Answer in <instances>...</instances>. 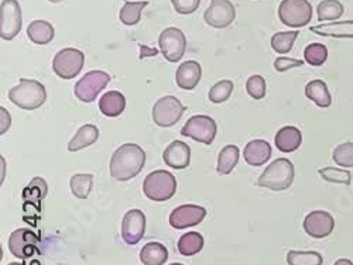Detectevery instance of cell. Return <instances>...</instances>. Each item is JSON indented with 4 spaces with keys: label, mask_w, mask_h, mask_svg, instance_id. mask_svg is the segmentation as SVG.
<instances>
[{
    "label": "cell",
    "mask_w": 353,
    "mask_h": 265,
    "mask_svg": "<svg viewBox=\"0 0 353 265\" xmlns=\"http://www.w3.org/2000/svg\"><path fill=\"white\" fill-rule=\"evenodd\" d=\"M332 160L338 167L353 168V142L339 144L332 153Z\"/></svg>",
    "instance_id": "obj_37"
},
{
    "label": "cell",
    "mask_w": 353,
    "mask_h": 265,
    "mask_svg": "<svg viewBox=\"0 0 353 265\" xmlns=\"http://www.w3.org/2000/svg\"><path fill=\"white\" fill-rule=\"evenodd\" d=\"M99 138V129L94 125H85L82 126L77 134L71 138L70 144H68V150L71 153H77L85 147H90L92 144H95Z\"/></svg>",
    "instance_id": "obj_24"
},
{
    "label": "cell",
    "mask_w": 353,
    "mask_h": 265,
    "mask_svg": "<svg viewBox=\"0 0 353 265\" xmlns=\"http://www.w3.org/2000/svg\"><path fill=\"white\" fill-rule=\"evenodd\" d=\"M272 157V147L264 140L250 141L243 150L245 161L252 167H261Z\"/></svg>",
    "instance_id": "obj_19"
},
{
    "label": "cell",
    "mask_w": 353,
    "mask_h": 265,
    "mask_svg": "<svg viewBox=\"0 0 353 265\" xmlns=\"http://www.w3.org/2000/svg\"><path fill=\"white\" fill-rule=\"evenodd\" d=\"M318 173L322 176V180L332 184H343L350 185L352 182V173L343 168H334V167H325L318 169Z\"/></svg>",
    "instance_id": "obj_36"
},
{
    "label": "cell",
    "mask_w": 353,
    "mask_h": 265,
    "mask_svg": "<svg viewBox=\"0 0 353 265\" xmlns=\"http://www.w3.org/2000/svg\"><path fill=\"white\" fill-rule=\"evenodd\" d=\"M246 89H248V94L253 99H256V100L263 99L264 96H266V92H268L266 79H264L261 75L250 76L246 82Z\"/></svg>",
    "instance_id": "obj_39"
},
{
    "label": "cell",
    "mask_w": 353,
    "mask_h": 265,
    "mask_svg": "<svg viewBox=\"0 0 353 265\" xmlns=\"http://www.w3.org/2000/svg\"><path fill=\"white\" fill-rule=\"evenodd\" d=\"M305 96L312 100L318 107H330L332 105V98L327 83L321 79H314L305 86Z\"/></svg>",
    "instance_id": "obj_22"
},
{
    "label": "cell",
    "mask_w": 353,
    "mask_h": 265,
    "mask_svg": "<svg viewBox=\"0 0 353 265\" xmlns=\"http://www.w3.org/2000/svg\"><path fill=\"white\" fill-rule=\"evenodd\" d=\"M21 8L17 0H3L0 6V36L13 40L21 30Z\"/></svg>",
    "instance_id": "obj_11"
},
{
    "label": "cell",
    "mask_w": 353,
    "mask_h": 265,
    "mask_svg": "<svg viewBox=\"0 0 353 265\" xmlns=\"http://www.w3.org/2000/svg\"><path fill=\"white\" fill-rule=\"evenodd\" d=\"M168 259L167 248L160 243H147L140 251V261L143 265H164Z\"/></svg>",
    "instance_id": "obj_26"
},
{
    "label": "cell",
    "mask_w": 353,
    "mask_h": 265,
    "mask_svg": "<svg viewBox=\"0 0 353 265\" xmlns=\"http://www.w3.org/2000/svg\"><path fill=\"white\" fill-rule=\"evenodd\" d=\"M288 265H322V255L316 251H288Z\"/></svg>",
    "instance_id": "obj_33"
},
{
    "label": "cell",
    "mask_w": 353,
    "mask_h": 265,
    "mask_svg": "<svg viewBox=\"0 0 353 265\" xmlns=\"http://www.w3.org/2000/svg\"><path fill=\"white\" fill-rule=\"evenodd\" d=\"M125 109H126V99L121 92L117 91H110L99 99V110L108 117H117L123 113Z\"/></svg>",
    "instance_id": "obj_25"
},
{
    "label": "cell",
    "mask_w": 353,
    "mask_h": 265,
    "mask_svg": "<svg viewBox=\"0 0 353 265\" xmlns=\"http://www.w3.org/2000/svg\"><path fill=\"white\" fill-rule=\"evenodd\" d=\"M149 5V2H128L123 5L119 13V19L126 25H134L140 21L143 9Z\"/></svg>",
    "instance_id": "obj_32"
},
{
    "label": "cell",
    "mask_w": 353,
    "mask_h": 265,
    "mask_svg": "<svg viewBox=\"0 0 353 265\" xmlns=\"http://www.w3.org/2000/svg\"><path fill=\"white\" fill-rule=\"evenodd\" d=\"M170 265H184V264H180V262H174V264H170Z\"/></svg>",
    "instance_id": "obj_45"
},
{
    "label": "cell",
    "mask_w": 353,
    "mask_h": 265,
    "mask_svg": "<svg viewBox=\"0 0 353 265\" xmlns=\"http://www.w3.org/2000/svg\"><path fill=\"white\" fill-rule=\"evenodd\" d=\"M343 5L339 0H322L316 8L318 20L319 21H328V20H338L343 16Z\"/></svg>",
    "instance_id": "obj_30"
},
{
    "label": "cell",
    "mask_w": 353,
    "mask_h": 265,
    "mask_svg": "<svg viewBox=\"0 0 353 265\" xmlns=\"http://www.w3.org/2000/svg\"><path fill=\"white\" fill-rule=\"evenodd\" d=\"M163 160L167 167L172 169H184L191 161L190 145L183 141H172L164 150Z\"/></svg>",
    "instance_id": "obj_17"
},
{
    "label": "cell",
    "mask_w": 353,
    "mask_h": 265,
    "mask_svg": "<svg viewBox=\"0 0 353 265\" xmlns=\"http://www.w3.org/2000/svg\"><path fill=\"white\" fill-rule=\"evenodd\" d=\"M171 3L176 13L191 14L198 9L201 0H171Z\"/></svg>",
    "instance_id": "obj_40"
},
{
    "label": "cell",
    "mask_w": 353,
    "mask_h": 265,
    "mask_svg": "<svg viewBox=\"0 0 353 265\" xmlns=\"http://www.w3.org/2000/svg\"><path fill=\"white\" fill-rule=\"evenodd\" d=\"M184 105L175 96H164L153 106V122L160 127H171L181 119Z\"/></svg>",
    "instance_id": "obj_10"
},
{
    "label": "cell",
    "mask_w": 353,
    "mask_h": 265,
    "mask_svg": "<svg viewBox=\"0 0 353 265\" xmlns=\"http://www.w3.org/2000/svg\"><path fill=\"white\" fill-rule=\"evenodd\" d=\"M205 216H207V211L202 206L183 204L171 212L170 224L176 230H183L199 224L205 219Z\"/></svg>",
    "instance_id": "obj_14"
},
{
    "label": "cell",
    "mask_w": 353,
    "mask_h": 265,
    "mask_svg": "<svg viewBox=\"0 0 353 265\" xmlns=\"http://www.w3.org/2000/svg\"><path fill=\"white\" fill-rule=\"evenodd\" d=\"M9 99L17 107L24 110H36L44 105L47 91L43 83L34 79H20V83L9 91Z\"/></svg>",
    "instance_id": "obj_2"
},
{
    "label": "cell",
    "mask_w": 353,
    "mask_h": 265,
    "mask_svg": "<svg viewBox=\"0 0 353 265\" xmlns=\"http://www.w3.org/2000/svg\"><path fill=\"white\" fill-rule=\"evenodd\" d=\"M47 184L43 178H34L30 184L26 187L23 191V199L27 202H33V203H41V200L47 196Z\"/></svg>",
    "instance_id": "obj_35"
},
{
    "label": "cell",
    "mask_w": 353,
    "mask_h": 265,
    "mask_svg": "<svg viewBox=\"0 0 353 265\" xmlns=\"http://www.w3.org/2000/svg\"><path fill=\"white\" fill-rule=\"evenodd\" d=\"M335 220L325 211H314L304 220V230L314 239H325L334 231Z\"/></svg>",
    "instance_id": "obj_15"
},
{
    "label": "cell",
    "mask_w": 353,
    "mask_h": 265,
    "mask_svg": "<svg viewBox=\"0 0 353 265\" xmlns=\"http://www.w3.org/2000/svg\"><path fill=\"white\" fill-rule=\"evenodd\" d=\"M294 175L296 169L292 162L287 158H277L260 175L257 184L270 191H284L291 187Z\"/></svg>",
    "instance_id": "obj_3"
},
{
    "label": "cell",
    "mask_w": 353,
    "mask_h": 265,
    "mask_svg": "<svg viewBox=\"0 0 353 265\" xmlns=\"http://www.w3.org/2000/svg\"><path fill=\"white\" fill-rule=\"evenodd\" d=\"M233 82L232 81H228V79H223L221 82H216L210 91V100L212 103H222V102H226L232 92H233Z\"/></svg>",
    "instance_id": "obj_38"
},
{
    "label": "cell",
    "mask_w": 353,
    "mask_h": 265,
    "mask_svg": "<svg viewBox=\"0 0 353 265\" xmlns=\"http://www.w3.org/2000/svg\"><path fill=\"white\" fill-rule=\"evenodd\" d=\"M334 265H353V262L350 259H347V258H341Z\"/></svg>",
    "instance_id": "obj_43"
},
{
    "label": "cell",
    "mask_w": 353,
    "mask_h": 265,
    "mask_svg": "<svg viewBox=\"0 0 353 265\" xmlns=\"http://www.w3.org/2000/svg\"><path fill=\"white\" fill-rule=\"evenodd\" d=\"M145 231V216L141 211L133 209L128 212L122 223V239L126 244H137Z\"/></svg>",
    "instance_id": "obj_16"
},
{
    "label": "cell",
    "mask_w": 353,
    "mask_h": 265,
    "mask_svg": "<svg viewBox=\"0 0 353 265\" xmlns=\"http://www.w3.org/2000/svg\"><path fill=\"white\" fill-rule=\"evenodd\" d=\"M279 19L291 28L304 27L312 19V6L308 0H283L279 6Z\"/></svg>",
    "instance_id": "obj_5"
},
{
    "label": "cell",
    "mask_w": 353,
    "mask_h": 265,
    "mask_svg": "<svg viewBox=\"0 0 353 265\" xmlns=\"http://www.w3.org/2000/svg\"><path fill=\"white\" fill-rule=\"evenodd\" d=\"M277 150L281 153H294L300 149L303 142L301 131L294 126H285L277 131L274 137Z\"/></svg>",
    "instance_id": "obj_21"
},
{
    "label": "cell",
    "mask_w": 353,
    "mask_h": 265,
    "mask_svg": "<svg viewBox=\"0 0 353 265\" xmlns=\"http://www.w3.org/2000/svg\"><path fill=\"white\" fill-rule=\"evenodd\" d=\"M39 235L28 229H17L9 237V250L14 257L20 259L33 257L39 251Z\"/></svg>",
    "instance_id": "obj_12"
},
{
    "label": "cell",
    "mask_w": 353,
    "mask_h": 265,
    "mask_svg": "<svg viewBox=\"0 0 353 265\" xmlns=\"http://www.w3.org/2000/svg\"><path fill=\"white\" fill-rule=\"evenodd\" d=\"M239 157H241V151L236 145L230 144L223 147L218 157V165H216L218 173L229 175L234 169V167L238 165Z\"/></svg>",
    "instance_id": "obj_27"
},
{
    "label": "cell",
    "mask_w": 353,
    "mask_h": 265,
    "mask_svg": "<svg viewBox=\"0 0 353 265\" xmlns=\"http://www.w3.org/2000/svg\"><path fill=\"white\" fill-rule=\"evenodd\" d=\"M27 36L32 43L39 45H46L52 41L55 36V30L51 23L46 20H34L27 27Z\"/></svg>",
    "instance_id": "obj_23"
},
{
    "label": "cell",
    "mask_w": 353,
    "mask_h": 265,
    "mask_svg": "<svg viewBox=\"0 0 353 265\" xmlns=\"http://www.w3.org/2000/svg\"><path fill=\"white\" fill-rule=\"evenodd\" d=\"M110 82V75L103 71H91L85 74L75 85V96L85 103L94 102L97 96Z\"/></svg>",
    "instance_id": "obj_7"
},
{
    "label": "cell",
    "mask_w": 353,
    "mask_h": 265,
    "mask_svg": "<svg viewBox=\"0 0 353 265\" xmlns=\"http://www.w3.org/2000/svg\"><path fill=\"white\" fill-rule=\"evenodd\" d=\"M159 45L167 61L179 63L185 54L187 39L180 28L168 27L160 34Z\"/></svg>",
    "instance_id": "obj_9"
},
{
    "label": "cell",
    "mask_w": 353,
    "mask_h": 265,
    "mask_svg": "<svg viewBox=\"0 0 353 265\" xmlns=\"http://www.w3.org/2000/svg\"><path fill=\"white\" fill-rule=\"evenodd\" d=\"M216 131H218V126L212 117L198 114V116H192L187 122V125L181 130V134L198 142L210 145L215 140Z\"/></svg>",
    "instance_id": "obj_8"
},
{
    "label": "cell",
    "mask_w": 353,
    "mask_h": 265,
    "mask_svg": "<svg viewBox=\"0 0 353 265\" xmlns=\"http://www.w3.org/2000/svg\"><path fill=\"white\" fill-rule=\"evenodd\" d=\"M143 192L150 200L165 202L176 192L175 176L164 169L153 171L145 176L143 182Z\"/></svg>",
    "instance_id": "obj_4"
},
{
    "label": "cell",
    "mask_w": 353,
    "mask_h": 265,
    "mask_svg": "<svg viewBox=\"0 0 353 265\" xmlns=\"http://www.w3.org/2000/svg\"><path fill=\"white\" fill-rule=\"evenodd\" d=\"M48 2H51V3H60V2H63V0H48Z\"/></svg>",
    "instance_id": "obj_44"
},
{
    "label": "cell",
    "mask_w": 353,
    "mask_h": 265,
    "mask_svg": "<svg viewBox=\"0 0 353 265\" xmlns=\"http://www.w3.org/2000/svg\"><path fill=\"white\" fill-rule=\"evenodd\" d=\"M0 117H2V126H0V134H5L10 127V114L5 107H0Z\"/></svg>",
    "instance_id": "obj_42"
},
{
    "label": "cell",
    "mask_w": 353,
    "mask_h": 265,
    "mask_svg": "<svg viewBox=\"0 0 353 265\" xmlns=\"http://www.w3.org/2000/svg\"><path fill=\"white\" fill-rule=\"evenodd\" d=\"M236 19V9L229 0H211L203 13V20L214 28H226Z\"/></svg>",
    "instance_id": "obj_13"
},
{
    "label": "cell",
    "mask_w": 353,
    "mask_h": 265,
    "mask_svg": "<svg viewBox=\"0 0 353 265\" xmlns=\"http://www.w3.org/2000/svg\"><path fill=\"white\" fill-rule=\"evenodd\" d=\"M202 70L201 65L196 61H187L183 63L175 74V81L181 89L192 91L196 87V85L201 81Z\"/></svg>",
    "instance_id": "obj_20"
},
{
    "label": "cell",
    "mask_w": 353,
    "mask_h": 265,
    "mask_svg": "<svg viewBox=\"0 0 353 265\" xmlns=\"http://www.w3.org/2000/svg\"><path fill=\"white\" fill-rule=\"evenodd\" d=\"M304 65V61L296 60V58H287V56H280L274 61V70L277 72H285L292 68H300Z\"/></svg>",
    "instance_id": "obj_41"
},
{
    "label": "cell",
    "mask_w": 353,
    "mask_h": 265,
    "mask_svg": "<svg viewBox=\"0 0 353 265\" xmlns=\"http://www.w3.org/2000/svg\"><path fill=\"white\" fill-rule=\"evenodd\" d=\"M92 185H94V176L91 173L74 175L70 181L71 192L78 199H86L90 196L92 191Z\"/></svg>",
    "instance_id": "obj_29"
},
{
    "label": "cell",
    "mask_w": 353,
    "mask_h": 265,
    "mask_svg": "<svg viewBox=\"0 0 353 265\" xmlns=\"http://www.w3.org/2000/svg\"><path fill=\"white\" fill-rule=\"evenodd\" d=\"M299 36L300 32H279L272 37V48L277 54H288Z\"/></svg>",
    "instance_id": "obj_34"
},
{
    "label": "cell",
    "mask_w": 353,
    "mask_h": 265,
    "mask_svg": "<svg viewBox=\"0 0 353 265\" xmlns=\"http://www.w3.org/2000/svg\"><path fill=\"white\" fill-rule=\"evenodd\" d=\"M179 253L184 257H192L198 254L203 247V237L196 231L183 234L179 240Z\"/></svg>",
    "instance_id": "obj_28"
},
{
    "label": "cell",
    "mask_w": 353,
    "mask_h": 265,
    "mask_svg": "<svg viewBox=\"0 0 353 265\" xmlns=\"http://www.w3.org/2000/svg\"><path fill=\"white\" fill-rule=\"evenodd\" d=\"M311 32L322 37L334 39H353V20L331 21L325 24L312 25Z\"/></svg>",
    "instance_id": "obj_18"
},
{
    "label": "cell",
    "mask_w": 353,
    "mask_h": 265,
    "mask_svg": "<svg viewBox=\"0 0 353 265\" xmlns=\"http://www.w3.org/2000/svg\"><path fill=\"white\" fill-rule=\"evenodd\" d=\"M85 64V54L77 48H64L54 56L52 70L61 79H72L79 75Z\"/></svg>",
    "instance_id": "obj_6"
},
{
    "label": "cell",
    "mask_w": 353,
    "mask_h": 265,
    "mask_svg": "<svg viewBox=\"0 0 353 265\" xmlns=\"http://www.w3.org/2000/svg\"><path fill=\"white\" fill-rule=\"evenodd\" d=\"M8 265H21V264H19V262H12V264H8Z\"/></svg>",
    "instance_id": "obj_46"
},
{
    "label": "cell",
    "mask_w": 353,
    "mask_h": 265,
    "mask_svg": "<svg viewBox=\"0 0 353 265\" xmlns=\"http://www.w3.org/2000/svg\"><path fill=\"white\" fill-rule=\"evenodd\" d=\"M304 58L305 63H308L312 67H321L325 64L328 58V48L321 43H311L304 50Z\"/></svg>",
    "instance_id": "obj_31"
},
{
    "label": "cell",
    "mask_w": 353,
    "mask_h": 265,
    "mask_svg": "<svg viewBox=\"0 0 353 265\" xmlns=\"http://www.w3.org/2000/svg\"><path fill=\"white\" fill-rule=\"evenodd\" d=\"M145 164V153L139 144L128 142L117 149L110 160V175L116 181H130Z\"/></svg>",
    "instance_id": "obj_1"
}]
</instances>
